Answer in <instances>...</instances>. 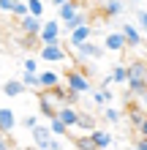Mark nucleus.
<instances>
[{
    "label": "nucleus",
    "mask_w": 147,
    "mask_h": 150,
    "mask_svg": "<svg viewBox=\"0 0 147 150\" xmlns=\"http://www.w3.org/2000/svg\"><path fill=\"white\" fill-rule=\"evenodd\" d=\"M63 85H65L71 93H76V96L96 93V90H93V82H90V76L84 74V71H79V68H71V71H65V76H63Z\"/></svg>",
    "instance_id": "f257e3e1"
},
{
    "label": "nucleus",
    "mask_w": 147,
    "mask_h": 150,
    "mask_svg": "<svg viewBox=\"0 0 147 150\" xmlns=\"http://www.w3.org/2000/svg\"><path fill=\"white\" fill-rule=\"evenodd\" d=\"M63 107V101L57 98V93L55 90H44L38 96V109H41V115H44L46 120H52V117H57V109Z\"/></svg>",
    "instance_id": "f03ea898"
},
{
    "label": "nucleus",
    "mask_w": 147,
    "mask_h": 150,
    "mask_svg": "<svg viewBox=\"0 0 147 150\" xmlns=\"http://www.w3.org/2000/svg\"><path fill=\"white\" fill-rule=\"evenodd\" d=\"M38 57L44 60V63H63L65 60V47L63 44H41Z\"/></svg>",
    "instance_id": "7ed1b4c3"
},
{
    "label": "nucleus",
    "mask_w": 147,
    "mask_h": 150,
    "mask_svg": "<svg viewBox=\"0 0 147 150\" xmlns=\"http://www.w3.org/2000/svg\"><path fill=\"white\" fill-rule=\"evenodd\" d=\"M60 30H63V25L57 19H46L41 33H38V41L41 44H60Z\"/></svg>",
    "instance_id": "20e7f679"
},
{
    "label": "nucleus",
    "mask_w": 147,
    "mask_h": 150,
    "mask_svg": "<svg viewBox=\"0 0 147 150\" xmlns=\"http://www.w3.org/2000/svg\"><path fill=\"white\" fill-rule=\"evenodd\" d=\"M93 38V28H90V25H79V28H76V30H71V33H68V47H82V44L84 41H90Z\"/></svg>",
    "instance_id": "39448f33"
},
{
    "label": "nucleus",
    "mask_w": 147,
    "mask_h": 150,
    "mask_svg": "<svg viewBox=\"0 0 147 150\" xmlns=\"http://www.w3.org/2000/svg\"><path fill=\"white\" fill-rule=\"evenodd\" d=\"M76 52H79V57H82V60H101L106 49L98 47V44H93V38H90V41H84L82 47H76Z\"/></svg>",
    "instance_id": "423d86ee"
},
{
    "label": "nucleus",
    "mask_w": 147,
    "mask_h": 150,
    "mask_svg": "<svg viewBox=\"0 0 147 150\" xmlns=\"http://www.w3.org/2000/svg\"><path fill=\"white\" fill-rule=\"evenodd\" d=\"M19 28H22L25 36H38L41 28H44V19H41V16L27 14V16H22V19H19Z\"/></svg>",
    "instance_id": "0eeeda50"
},
{
    "label": "nucleus",
    "mask_w": 147,
    "mask_h": 150,
    "mask_svg": "<svg viewBox=\"0 0 147 150\" xmlns=\"http://www.w3.org/2000/svg\"><path fill=\"white\" fill-rule=\"evenodd\" d=\"M120 33L125 36V41H128V47H131V49L142 47V30L136 28L134 22H125V25H120Z\"/></svg>",
    "instance_id": "6e6552de"
},
{
    "label": "nucleus",
    "mask_w": 147,
    "mask_h": 150,
    "mask_svg": "<svg viewBox=\"0 0 147 150\" xmlns=\"http://www.w3.org/2000/svg\"><path fill=\"white\" fill-rule=\"evenodd\" d=\"M30 137H33V142H36L38 150H44V147L52 142V139H55V134H52V128H49V126H36V128L30 131Z\"/></svg>",
    "instance_id": "1a4fd4ad"
},
{
    "label": "nucleus",
    "mask_w": 147,
    "mask_h": 150,
    "mask_svg": "<svg viewBox=\"0 0 147 150\" xmlns=\"http://www.w3.org/2000/svg\"><path fill=\"white\" fill-rule=\"evenodd\" d=\"M16 128V112L11 107H0V134H11Z\"/></svg>",
    "instance_id": "9d476101"
},
{
    "label": "nucleus",
    "mask_w": 147,
    "mask_h": 150,
    "mask_svg": "<svg viewBox=\"0 0 147 150\" xmlns=\"http://www.w3.org/2000/svg\"><path fill=\"white\" fill-rule=\"evenodd\" d=\"M128 47V41H125V36L123 33H106V38H103V49H109V52H123Z\"/></svg>",
    "instance_id": "9b49d317"
},
{
    "label": "nucleus",
    "mask_w": 147,
    "mask_h": 150,
    "mask_svg": "<svg viewBox=\"0 0 147 150\" xmlns=\"http://www.w3.org/2000/svg\"><path fill=\"white\" fill-rule=\"evenodd\" d=\"M57 117L63 120L68 128H76V120H79V109L71 107V104H63V107L57 109Z\"/></svg>",
    "instance_id": "f8f14e48"
},
{
    "label": "nucleus",
    "mask_w": 147,
    "mask_h": 150,
    "mask_svg": "<svg viewBox=\"0 0 147 150\" xmlns=\"http://www.w3.org/2000/svg\"><path fill=\"white\" fill-rule=\"evenodd\" d=\"M128 79L147 82V60H131L128 63Z\"/></svg>",
    "instance_id": "ddd939ff"
},
{
    "label": "nucleus",
    "mask_w": 147,
    "mask_h": 150,
    "mask_svg": "<svg viewBox=\"0 0 147 150\" xmlns=\"http://www.w3.org/2000/svg\"><path fill=\"white\" fill-rule=\"evenodd\" d=\"M38 79H41V87L44 90H55V87L63 85V76L57 71H38Z\"/></svg>",
    "instance_id": "4468645a"
},
{
    "label": "nucleus",
    "mask_w": 147,
    "mask_h": 150,
    "mask_svg": "<svg viewBox=\"0 0 147 150\" xmlns=\"http://www.w3.org/2000/svg\"><path fill=\"white\" fill-rule=\"evenodd\" d=\"M27 87H25L22 79H8V82H3V87H0V93L8 96V98H16V96H22Z\"/></svg>",
    "instance_id": "2eb2a0df"
},
{
    "label": "nucleus",
    "mask_w": 147,
    "mask_h": 150,
    "mask_svg": "<svg viewBox=\"0 0 147 150\" xmlns=\"http://www.w3.org/2000/svg\"><path fill=\"white\" fill-rule=\"evenodd\" d=\"M90 139L96 142V147H98V150H106V147L112 145V134H109V131H103V128L90 131Z\"/></svg>",
    "instance_id": "dca6fc26"
},
{
    "label": "nucleus",
    "mask_w": 147,
    "mask_h": 150,
    "mask_svg": "<svg viewBox=\"0 0 147 150\" xmlns=\"http://www.w3.org/2000/svg\"><path fill=\"white\" fill-rule=\"evenodd\" d=\"M79 14V8H76V3H71V0H68V3H63L57 8V19L60 22H68V19H74V16Z\"/></svg>",
    "instance_id": "f3484780"
},
{
    "label": "nucleus",
    "mask_w": 147,
    "mask_h": 150,
    "mask_svg": "<svg viewBox=\"0 0 147 150\" xmlns=\"http://www.w3.org/2000/svg\"><path fill=\"white\" fill-rule=\"evenodd\" d=\"M123 11H125L123 0H106V3H103V14H106V16H120Z\"/></svg>",
    "instance_id": "a211bd4d"
},
{
    "label": "nucleus",
    "mask_w": 147,
    "mask_h": 150,
    "mask_svg": "<svg viewBox=\"0 0 147 150\" xmlns=\"http://www.w3.org/2000/svg\"><path fill=\"white\" fill-rule=\"evenodd\" d=\"M76 128H82V131H96V117L93 115H87V112H79V120H76Z\"/></svg>",
    "instance_id": "6ab92c4d"
},
{
    "label": "nucleus",
    "mask_w": 147,
    "mask_h": 150,
    "mask_svg": "<svg viewBox=\"0 0 147 150\" xmlns=\"http://www.w3.org/2000/svg\"><path fill=\"white\" fill-rule=\"evenodd\" d=\"M112 82L115 85H125L128 82V66H112Z\"/></svg>",
    "instance_id": "aec40b11"
},
{
    "label": "nucleus",
    "mask_w": 147,
    "mask_h": 150,
    "mask_svg": "<svg viewBox=\"0 0 147 150\" xmlns=\"http://www.w3.org/2000/svg\"><path fill=\"white\" fill-rule=\"evenodd\" d=\"M112 98H115V93H112V90H106V87H101V90H96V93H93V101H96L98 107H106V104H112Z\"/></svg>",
    "instance_id": "412c9836"
},
{
    "label": "nucleus",
    "mask_w": 147,
    "mask_h": 150,
    "mask_svg": "<svg viewBox=\"0 0 147 150\" xmlns=\"http://www.w3.org/2000/svg\"><path fill=\"white\" fill-rule=\"evenodd\" d=\"M63 25H65V30L71 33V30H76V28H79V25H87V14H84V11H79V14L74 16V19H68V22H63Z\"/></svg>",
    "instance_id": "4be33fe9"
},
{
    "label": "nucleus",
    "mask_w": 147,
    "mask_h": 150,
    "mask_svg": "<svg viewBox=\"0 0 147 150\" xmlns=\"http://www.w3.org/2000/svg\"><path fill=\"white\" fill-rule=\"evenodd\" d=\"M49 128H52V134H55V137H65V134H68V126H65L60 117H52V120H49Z\"/></svg>",
    "instance_id": "5701e85b"
},
{
    "label": "nucleus",
    "mask_w": 147,
    "mask_h": 150,
    "mask_svg": "<svg viewBox=\"0 0 147 150\" xmlns=\"http://www.w3.org/2000/svg\"><path fill=\"white\" fill-rule=\"evenodd\" d=\"M128 117H131V126L139 128L142 126V120L147 117V109H139V107H131V112H128Z\"/></svg>",
    "instance_id": "b1692460"
},
{
    "label": "nucleus",
    "mask_w": 147,
    "mask_h": 150,
    "mask_svg": "<svg viewBox=\"0 0 147 150\" xmlns=\"http://www.w3.org/2000/svg\"><path fill=\"white\" fill-rule=\"evenodd\" d=\"M22 82H25V87H27V90H36V87H41L38 74H27V71H22Z\"/></svg>",
    "instance_id": "393cba45"
},
{
    "label": "nucleus",
    "mask_w": 147,
    "mask_h": 150,
    "mask_svg": "<svg viewBox=\"0 0 147 150\" xmlns=\"http://www.w3.org/2000/svg\"><path fill=\"white\" fill-rule=\"evenodd\" d=\"M103 120H106V123H120V117H123V115H120V109H115V107H109V104H106V107H103Z\"/></svg>",
    "instance_id": "a878e982"
},
{
    "label": "nucleus",
    "mask_w": 147,
    "mask_h": 150,
    "mask_svg": "<svg viewBox=\"0 0 147 150\" xmlns=\"http://www.w3.org/2000/svg\"><path fill=\"white\" fill-rule=\"evenodd\" d=\"M27 8L33 16H41L44 19V0H27Z\"/></svg>",
    "instance_id": "bb28decb"
},
{
    "label": "nucleus",
    "mask_w": 147,
    "mask_h": 150,
    "mask_svg": "<svg viewBox=\"0 0 147 150\" xmlns=\"http://www.w3.org/2000/svg\"><path fill=\"white\" fill-rule=\"evenodd\" d=\"M11 14L22 19V16H27V14H30V8H27V3H25V0H16V3H14V8H11Z\"/></svg>",
    "instance_id": "cd10ccee"
},
{
    "label": "nucleus",
    "mask_w": 147,
    "mask_h": 150,
    "mask_svg": "<svg viewBox=\"0 0 147 150\" xmlns=\"http://www.w3.org/2000/svg\"><path fill=\"white\" fill-rule=\"evenodd\" d=\"M76 147H79V150H98L96 142L90 139V134H87V137H76Z\"/></svg>",
    "instance_id": "c85d7f7f"
},
{
    "label": "nucleus",
    "mask_w": 147,
    "mask_h": 150,
    "mask_svg": "<svg viewBox=\"0 0 147 150\" xmlns=\"http://www.w3.org/2000/svg\"><path fill=\"white\" fill-rule=\"evenodd\" d=\"M136 28H139L142 33H147V11H144V8L136 11Z\"/></svg>",
    "instance_id": "c756f323"
},
{
    "label": "nucleus",
    "mask_w": 147,
    "mask_h": 150,
    "mask_svg": "<svg viewBox=\"0 0 147 150\" xmlns=\"http://www.w3.org/2000/svg\"><path fill=\"white\" fill-rule=\"evenodd\" d=\"M22 71H27V74H38V60L36 57H27L22 63Z\"/></svg>",
    "instance_id": "7c9ffc66"
},
{
    "label": "nucleus",
    "mask_w": 147,
    "mask_h": 150,
    "mask_svg": "<svg viewBox=\"0 0 147 150\" xmlns=\"http://www.w3.org/2000/svg\"><path fill=\"white\" fill-rule=\"evenodd\" d=\"M38 126V117H36V115H27V117H22V128H36Z\"/></svg>",
    "instance_id": "2f4dec72"
},
{
    "label": "nucleus",
    "mask_w": 147,
    "mask_h": 150,
    "mask_svg": "<svg viewBox=\"0 0 147 150\" xmlns=\"http://www.w3.org/2000/svg\"><path fill=\"white\" fill-rule=\"evenodd\" d=\"M14 3H16V0H0V11H8V14H11Z\"/></svg>",
    "instance_id": "473e14b6"
},
{
    "label": "nucleus",
    "mask_w": 147,
    "mask_h": 150,
    "mask_svg": "<svg viewBox=\"0 0 147 150\" xmlns=\"http://www.w3.org/2000/svg\"><path fill=\"white\" fill-rule=\"evenodd\" d=\"M44 150H63V142H60V139L55 137V139H52V142H49V145H46Z\"/></svg>",
    "instance_id": "72a5a7b5"
},
{
    "label": "nucleus",
    "mask_w": 147,
    "mask_h": 150,
    "mask_svg": "<svg viewBox=\"0 0 147 150\" xmlns=\"http://www.w3.org/2000/svg\"><path fill=\"white\" fill-rule=\"evenodd\" d=\"M136 150H147V137H139V139H136Z\"/></svg>",
    "instance_id": "f704fd0d"
},
{
    "label": "nucleus",
    "mask_w": 147,
    "mask_h": 150,
    "mask_svg": "<svg viewBox=\"0 0 147 150\" xmlns=\"http://www.w3.org/2000/svg\"><path fill=\"white\" fill-rule=\"evenodd\" d=\"M136 131H139V137H147V117L142 120V126H139V128H136Z\"/></svg>",
    "instance_id": "c9c22d12"
},
{
    "label": "nucleus",
    "mask_w": 147,
    "mask_h": 150,
    "mask_svg": "<svg viewBox=\"0 0 147 150\" xmlns=\"http://www.w3.org/2000/svg\"><path fill=\"white\" fill-rule=\"evenodd\" d=\"M0 150H11V147H8V139L3 134H0Z\"/></svg>",
    "instance_id": "e433bc0d"
},
{
    "label": "nucleus",
    "mask_w": 147,
    "mask_h": 150,
    "mask_svg": "<svg viewBox=\"0 0 147 150\" xmlns=\"http://www.w3.org/2000/svg\"><path fill=\"white\" fill-rule=\"evenodd\" d=\"M63 3H68V0H52V6H57V8L63 6Z\"/></svg>",
    "instance_id": "4c0bfd02"
},
{
    "label": "nucleus",
    "mask_w": 147,
    "mask_h": 150,
    "mask_svg": "<svg viewBox=\"0 0 147 150\" xmlns=\"http://www.w3.org/2000/svg\"><path fill=\"white\" fill-rule=\"evenodd\" d=\"M142 104H144V109H147V93H144V96H142Z\"/></svg>",
    "instance_id": "58836bf2"
},
{
    "label": "nucleus",
    "mask_w": 147,
    "mask_h": 150,
    "mask_svg": "<svg viewBox=\"0 0 147 150\" xmlns=\"http://www.w3.org/2000/svg\"><path fill=\"white\" fill-rule=\"evenodd\" d=\"M96 3H106V0H96Z\"/></svg>",
    "instance_id": "ea45409f"
},
{
    "label": "nucleus",
    "mask_w": 147,
    "mask_h": 150,
    "mask_svg": "<svg viewBox=\"0 0 147 150\" xmlns=\"http://www.w3.org/2000/svg\"><path fill=\"white\" fill-rule=\"evenodd\" d=\"M71 3H79V0H71Z\"/></svg>",
    "instance_id": "a19ab883"
},
{
    "label": "nucleus",
    "mask_w": 147,
    "mask_h": 150,
    "mask_svg": "<svg viewBox=\"0 0 147 150\" xmlns=\"http://www.w3.org/2000/svg\"><path fill=\"white\" fill-rule=\"evenodd\" d=\"M25 3H27V0H25Z\"/></svg>",
    "instance_id": "79ce46f5"
}]
</instances>
